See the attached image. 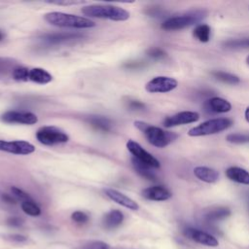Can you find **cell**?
<instances>
[{"label":"cell","mask_w":249,"mask_h":249,"mask_svg":"<svg viewBox=\"0 0 249 249\" xmlns=\"http://www.w3.org/2000/svg\"><path fill=\"white\" fill-rule=\"evenodd\" d=\"M47 22L59 27L71 28H90L95 26V22L88 18L66 14L62 12H50L44 16Z\"/></svg>","instance_id":"6da1fadb"},{"label":"cell","mask_w":249,"mask_h":249,"mask_svg":"<svg viewBox=\"0 0 249 249\" xmlns=\"http://www.w3.org/2000/svg\"><path fill=\"white\" fill-rule=\"evenodd\" d=\"M134 125L143 132L150 144L158 148L166 147L177 138V134L174 132L165 131L160 127L152 125L142 121L134 122Z\"/></svg>","instance_id":"7a4b0ae2"},{"label":"cell","mask_w":249,"mask_h":249,"mask_svg":"<svg viewBox=\"0 0 249 249\" xmlns=\"http://www.w3.org/2000/svg\"><path fill=\"white\" fill-rule=\"evenodd\" d=\"M82 13L88 17L115 21H124L129 18V13L126 10L114 5H89L83 7Z\"/></svg>","instance_id":"3957f363"},{"label":"cell","mask_w":249,"mask_h":249,"mask_svg":"<svg viewBox=\"0 0 249 249\" xmlns=\"http://www.w3.org/2000/svg\"><path fill=\"white\" fill-rule=\"evenodd\" d=\"M232 124V121L229 118H216L205 121L196 126L192 127L188 131V135L192 137L204 136L219 133L228 129Z\"/></svg>","instance_id":"277c9868"},{"label":"cell","mask_w":249,"mask_h":249,"mask_svg":"<svg viewBox=\"0 0 249 249\" xmlns=\"http://www.w3.org/2000/svg\"><path fill=\"white\" fill-rule=\"evenodd\" d=\"M206 17L204 11L189 12L180 16L171 17L164 20L161 24V28L164 30H180L190 25H193Z\"/></svg>","instance_id":"5b68a950"},{"label":"cell","mask_w":249,"mask_h":249,"mask_svg":"<svg viewBox=\"0 0 249 249\" xmlns=\"http://www.w3.org/2000/svg\"><path fill=\"white\" fill-rule=\"evenodd\" d=\"M37 140L43 145H54L65 143L69 140L68 135L55 126H42L36 132Z\"/></svg>","instance_id":"8992f818"},{"label":"cell","mask_w":249,"mask_h":249,"mask_svg":"<svg viewBox=\"0 0 249 249\" xmlns=\"http://www.w3.org/2000/svg\"><path fill=\"white\" fill-rule=\"evenodd\" d=\"M178 86V82L166 76H158L150 80L146 86L145 89L151 93H164L173 90Z\"/></svg>","instance_id":"52a82bcc"},{"label":"cell","mask_w":249,"mask_h":249,"mask_svg":"<svg viewBox=\"0 0 249 249\" xmlns=\"http://www.w3.org/2000/svg\"><path fill=\"white\" fill-rule=\"evenodd\" d=\"M126 148L133 155V158H135L139 161H141L153 168H159L160 166V161L152 154L147 152L137 142H135L133 140H128L126 142Z\"/></svg>","instance_id":"ba28073f"},{"label":"cell","mask_w":249,"mask_h":249,"mask_svg":"<svg viewBox=\"0 0 249 249\" xmlns=\"http://www.w3.org/2000/svg\"><path fill=\"white\" fill-rule=\"evenodd\" d=\"M0 151L15 155H29L35 151V147L24 140L7 141L0 139Z\"/></svg>","instance_id":"9c48e42d"},{"label":"cell","mask_w":249,"mask_h":249,"mask_svg":"<svg viewBox=\"0 0 249 249\" xmlns=\"http://www.w3.org/2000/svg\"><path fill=\"white\" fill-rule=\"evenodd\" d=\"M1 121L7 124H34L38 122V118L31 112H18L8 111L1 115Z\"/></svg>","instance_id":"30bf717a"},{"label":"cell","mask_w":249,"mask_h":249,"mask_svg":"<svg viewBox=\"0 0 249 249\" xmlns=\"http://www.w3.org/2000/svg\"><path fill=\"white\" fill-rule=\"evenodd\" d=\"M184 235L189 239H192L193 241L205 246L216 247L219 244L218 239L215 236L198 229L187 228L184 230Z\"/></svg>","instance_id":"8fae6325"},{"label":"cell","mask_w":249,"mask_h":249,"mask_svg":"<svg viewBox=\"0 0 249 249\" xmlns=\"http://www.w3.org/2000/svg\"><path fill=\"white\" fill-rule=\"evenodd\" d=\"M199 114L197 112L193 111H183L179 112L175 115L166 117L163 121V125L165 127H172L176 125L191 124L198 121Z\"/></svg>","instance_id":"7c38bea8"},{"label":"cell","mask_w":249,"mask_h":249,"mask_svg":"<svg viewBox=\"0 0 249 249\" xmlns=\"http://www.w3.org/2000/svg\"><path fill=\"white\" fill-rule=\"evenodd\" d=\"M142 196L146 199L154 201H163L171 197V192L163 186H152L142 191Z\"/></svg>","instance_id":"4fadbf2b"},{"label":"cell","mask_w":249,"mask_h":249,"mask_svg":"<svg viewBox=\"0 0 249 249\" xmlns=\"http://www.w3.org/2000/svg\"><path fill=\"white\" fill-rule=\"evenodd\" d=\"M105 194L106 196L112 199L113 201L117 202L118 204L128 208L130 210H138L139 205L137 204V202H135L133 199H131L130 197L126 196L125 195H124L123 193L114 190V189H106L105 190Z\"/></svg>","instance_id":"5bb4252c"},{"label":"cell","mask_w":249,"mask_h":249,"mask_svg":"<svg viewBox=\"0 0 249 249\" xmlns=\"http://www.w3.org/2000/svg\"><path fill=\"white\" fill-rule=\"evenodd\" d=\"M231 209L226 206H216L208 209L204 214V220L207 223H215L228 218L231 215Z\"/></svg>","instance_id":"9a60e30c"},{"label":"cell","mask_w":249,"mask_h":249,"mask_svg":"<svg viewBox=\"0 0 249 249\" xmlns=\"http://www.w3.org/2000/svg\"><path fill=\"white\" fill-rule=\"evenodd\" d=\"M205 108L214 113H227L231 111V105L228 100L215 96L205 102Z\"/></svg>","instance_id":"2e32d148"},{"label":"cell","mask_w":249,"mask_h":249,"mask_svg":"<svg viewBox=\"0 0 249 249\" xmlns=\"http://www.w3.org/2000/svg\"><path fill=\"white\" fill-rule=\"evenodd\" d=\"M195 176L206 183H215L219 179V172L211 167L196 166L194 168Z\"/></svg>","instance_id":"e0dca14e"},{"label":"cell","mask_w":249,"mask_h":249,"mask_svg":"<svg viewBox=\"0 0 249 249\" xmlns=\"http://www.w3.org/2000/svg\"><path fill=\"white\" fill-rule=\"evenodd\" d=\"M226 175L231 181H234L239 184L249 185V172L244 168L237 166L229 167L226 170Z\"/></svg>","instance_id":"ac0fdd59"},{"label":"cell","mask_w":249,"mask_h":249,"mask_svg":"<svg viewBox=\"0 0 249 249\" xmlns=\"http://www.w3.org/2000/svg\"><path fill=\"white\" fill-rule=\"evenodd\" d=\"M124 221V214L120 210H111L103 217V226L106 229H114L119 227Z\"/></svg>","instance_id":"d6986e66"},{"label":"cell","mask_w":249,"mask_h":249,"mask_svg":"<svg viewBox=\"0 0 249 249\" xmlns=\"http://www.w3.org/2000/svg\"><path fill=\"white\" fill-rule=\"evenodd\" d=\"M29 80L40 85H45L53 80V76L47 70L36 67L29 70Z\"/></svg>","instance_id":"ffe728a7"},{"label":"cell","mask_w":249,"mask_h":249,"mask_svg":"<svg viewBox=\"0 0 249 249\" xmlns=\"http://www.w3.org/2000/svg\"><path fill=\"white\" fill-rule=\"evenodd\" d=\"M131 161H132V165H133L135 171L140 176H142L143 178H145L147 180H151V181H155L157 179V175L153 171V167L139 161L135 158H132Z\"/></svg>","instance_id":"44dd1931"},{"label":"cell","mask_w":249,"mask_h":249,"mask_svg":"<svg viewBox=\"0 0 249 249\" xmlns=\"http://www.w3.org/2000/svg\"><path fill=\"white\" fill-rule=\"evenodd\" d=\"M78 37H80V35L75 33H54V34L44 35L43 40L51 44H57V43H62L68 40H73Z\"/></svg>","instance_id":"7402d4cb"},{"label":"cell","mask_w":249,"mask_h":249,"mask_svg":"<svg viewBox=\"0 0 249 249\" xmlns=\"http://www.w3.org/2000/svg\"><path fill=\"white\" fill-rule=\"evenodd\" d=\"M89 123L95 127L96 129L102 130V131H108L111 128V122L105 117L102 116H90L88 119Z\"/></svg>","instance_id":"603a6c76"},{"label":"cell","mask_w":249,"mask_h":249,"mask_svg":"<svg viewBox=\"0 0 249 249\" xmlns=\"http://www.w3.org/2000/svg\"><path fill=\"white\" fill-rule=\"evenodd\" d=\"M223 46L227 49L231 50H240V49H249V37L238 38V39H230L223 43Z\"/></svg>","instance_id":"cb8c5ba5"},{"label":"cell","mask_w":249,"mask_h":249,"mask_svg":"<svg viewBox=\"0 0 249 249\" xmlns=\"http://www.w3.org/2000/svg\"><path fill=\"white\" fill-rule=\"evenodd\" d=\"M212 76L214 78H216L217 80L226 83V84H230V85H235L238 84L240 82V79L233 74L228 73V72H224V71H213Z\"/></svg>","instance_id":"d4e9b609"},{"label":"cell","mask_w":249,"mask_h":249,"mask_svg":"<svg viewBox=\"0 0 249 249\" xmlns=\"http://www.w3.org/2000/svg\"><path fill=\"white\" fill-rule=\"evenodd\" d=\"M210 26L207 24H198L194 29V36L200 42H208L210 39Z\"/></svg>","instance_id":"484cf974"},{"label":"cell","mask_w":249,"mask_h":249,"mask_svg":"<svg viewBox=\"0 0 249 249\" xmlns=\"http://www.w3.org/2000/svg\"><path fill=\"white\" fill-rule=\"evenodd\" d=\"M21 209L22 211L29 215V216H39L41 214L40 207L33 201V200H27L21 202Z\"/></svg>","instance_id":"4316f807"},{"label":"cell","mask_w":249,"mask_h":249,"mask_svg":"<svg viewBox=\"0 0 249 249\" xmlns=\"http://www.w3.org/2000/svg\"><path fill=\"white\" fill-rule=\"evenodd\" d=\"M226 140L232 144L249 143V133H230L227 135Z\"/></svg>","instance_id":"83f0119b"},{"label":"cell","mask_w":249,"mask_h":249,"mask_svg":"<svg viewBox=\"0 0 249 249\" xmlns=\"http://www.w3.org/2000/svg\"><path fill=\"white\" fill-rule=\"evenodd\" d=\"M12 76L16 81L25 82L29 80V69L25 67H18L15 68L12 72Z\"/></svg>","instance_id":"f1b7e54d"},{"label":"cell","mask_w":249,"mask_h":249,"mask_svg":"<svg viewBox=\"0 0 249 249\" xmlns=\"http://www.w3.org/2000/svg\"><path fill=\"white\" fill-rule=\"evenodd\" d=\"M11 192L12 194L18 199H20L22 202L23 201H27V200H32V198L30 197V196L28 194H26L25 192H23L22 190L17 188V187H12L11 188Z\"/></svg>","instance_id":"f546056e"},{"label":"cell","mask_w":249,"mask_h":249,"mask_svg":"<svg viewBox=\"0 0 249 249\" xmlns=\"http://www.w3.org/2000/svg\"><path fill=\"white\" fill-rule=\"evenodd\" d=\"M82 249H110L109 245L103 241L100 240H94L90 241L88 244H86Z\"/></svg>","instance_id":"4dcf8cb0"},{"label":"cell","mask_w":249,"mask_h":249,"mask_svg":"<svg viewBox=\"0 0 249 249\" xmlns=\"http://www.w3.org/2000/svg\"><path fill=\"white\" fill-rule=\"evenodd\" d=\"M71 219L79 224H85L89 221V216L82 211H75L71 215Z\"/></svg>","instance_id":"1f68e13d"},{"label":"cell","mask_w":249,"mask_h":249,"mask_svg":"<svg viewBox=\"0 0 249 249\" xmlns=\"http://www.w3.org/2000/svg\"><path fill=\"white\" fill-rule=\"evenodd\" d=\"M147 54L150 56V57H153V58H162L166 55L165 52L160 48H151L147 51Z\"/></svg>","instance_id":"d6a6232c"},{"label":"cell","mask_w":249,"mask_h":249,"mask_svg":"<svg viewBox=\"0 0 249 249\" xmlns=\"http://www.w3.org/2000/svg\"><path fill=\"white\" fill-rule=\"evenodd\" d=\"M7 224L12 227H20L23 224V220L19 217H10L7 220Z\"/></svg>","instance_id":"836d02e7"},{"label":"cell","mask_w":249,"mask_h":249,"mask_svg":"<svg viewBox=\"0 0 249 249\" xmlns=\"http://www.w3.org/2000/svg\"><path fill=\"white\" fill-rule=\"evenodd\" d=\"M8 238L12 241H16V242H24L26 241L27 237L24 236V235H21V234H18V233H15V234H10L8 235Z\"/></svg>","instance_id":"e575fe53"},{"label":"cell","mask_w":249,"mask_h":249,"mask_svg":"<svg viewBox=\"0 0 249 249\" xmlns=\"http://www.w3.org/2000/svg\"><path fill=\"white\" fill-rule=\"evenodd\" d=\"M129 107L132 108V109H142L145 107V105L139 101H135V100H132L129 102Z\"/></svg>","instance_id":"d590c367"},{"label":"cell","mask_w":249,"mask_h":249,"mask_svg":"<svg viewBox=\"0 0 249 249\" xmlns=\"http://www.w3.org/2000/svg\"><path fill=\"white\" fill-rule=\"evenodd\" d=\"M2 199H3L5 202L10 203V204H15V203H16V199H15L12 196L7 195V194H4V195L2 196Z\"/></svg>","instance_id":"8d00e7d4"},{"label":"cell","mask_w":249,"mask_h":249,"mask_svg":"<svg viewBox=\"0 0 249 249\" xmlns=\"http://www.w3.org/2000/svg\"><path fill=\"white\" fill-rule=\"evenodd\" d=\"M83 3L81 1H64V2H52V4H56V5H75V4H80Z\"/></svg>","instance_id":"74e56055"},{"label":"cell","mask_w":249,"mask_h":249,"mask_svg":"<svg viewBox=\"0 0 249 249\" xmlns=\"http://www.w3.org/2000/svg\"><path fill=\"white\" fill-rule=\"evenodd\" d=\"M244 117H245V120L249 123V106L246 108L245 110V113H244Z\"/></svg>","instance_id":"f35d334b"},{"label":"cell","mask_w":249,"mask_h":249,"mask_svg":"<svg viewBox=\"0 0 249 249\" xmlns=\"http://www.w3.org/2000/svg\"><path fill=\"white\" fill-rule=\"evenodd\" d=\"M5 37V34L2 32V30H0V41H2Z\"/></svg>","instance_id":"ab89813d"},{"label":"cell","mask_w":249,"mask_h":249,"mask_svg":"<svg viewBox=\"0 0 249 249\" xmlns=\"http://www.w3.org/2000/svg\"><path fill=\"white\" fill-rule=\"evenodd\" d=\"M246 62H247V64L249 65V55L246 57Z\"/></svg>","instance_id":"60d3db41"}]
</instances>
